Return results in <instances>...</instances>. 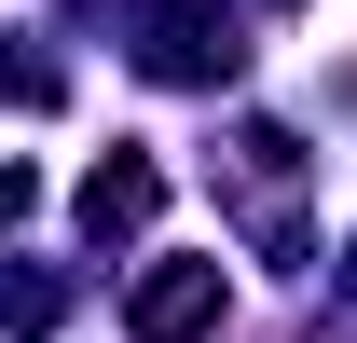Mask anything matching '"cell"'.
I'll use <instances>...</instances> for the list:
<instances>
[{
    "label": "cell",
    "mask_w": 357,
    "mask_h": 343,
    "mask_svg": "<svg viewBox=\"0 0 357 343\" xmlns=\"http://www.w3.org/2000/svg\"><path fill=\"white\" fill-rule=\"evenodd\" d=\"M124 330L137 343H206L220 330V261H151L137 302H124Z\"/></svg>",
    "instance_id": "3957f363"
},
{
    "label": "cell",
    "mask_w": 357,
    "mask_h": 343,
    "mask_svg": "<svg viewBox=\"0 0 357 343\" xmlns=\"http://www.w3.org/2000/svg\"><path fill=\"white\" fill-rule=\"evenodd\" d=\"M151 206H165V165H137V151H110V165L83 178V220H96V234H137Z\"/></svg>",
    "instance_id": "277c9868"
},
{
    "label": "cell",
    "mask_w": 357,
    "mask_h": 343,
    "mask_svg": "<svg viewBox=\"0 0 357 343\" xmlns=\"http://www.w3.org/2000/svg\"><path fill=\"white\" fill-rule=\"evenodd\" d=\"M220 178H234V220H248V247H261V261H303V137L248 124V137L220 151Z\"/></svg>",
    "instance_id": "6da1fadb"
},
{
    "label": "cell",
    "mask_w": 357,
    "mask_h": 343,
    "mask_svg": "<svg viewBox=\"0 0 357 343\" xmlns=\"http://www.w3.org/2000/svg\"><path fill=\"white\" fill-rule=\"evenodd\" d=\"M234 14H206V0H165V14H137V69L151 83H234Z\"/></svg>",
    "instance_id": "7a4b0ae2"
},
{
    "label": "cell",
    "mask_w": 357,
    "mask_h": 343,
    "mask_svg": "<svg viewBox=\"0 0 357 343\" xmlns=\"http://www.w3.org/2000/svg\"><path fill=\"white\" fill-rule=\"evenodd\" d=\"M344 275H357V261H344Z\"/></svg>",
    "instance_id": "5b68a950"
}]
</instances>
